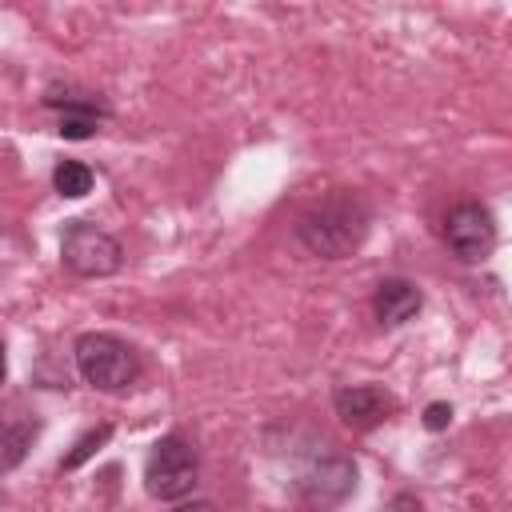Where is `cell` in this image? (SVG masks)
Wrapping results in <instances>:
<instances>
[{"label":"cell","mask_w":512,"mask_h":512,"mask_svg":"<svg viewBox=\"0 0 512 512\" xmlns=\"http://www.w3.org/2000/svg\"><path fill=\"white\" fill-rule=\"evenodd\" d=\"M368 224H372L368 200L352 188H336L300 216L296 236L308 252H316L324 260H344L364 244Z\"/></svg>","instance_id":"cell-1"},{"label":"cell","mask_w":512,"mask_h":512,"mask_svg":"<svg viewBox=\"0 0 512 512\" xmlns=\"http://www.w3.org/2000/svg\"><path fill=\"white\" fill-rule=\"evenodd\" d=\"M76 372L100 392H124L140 376V356L112 332H84L76 340Z\"/></svg>","instance_id":"cell-2"},{"label":"cell","mask_w":512,"mask_h":512,"mask_svg":"<svg viewBox=\"0 0 512 512\" xmlns=\"http://www.w3.org/2000/svg\"><path fill=\"white\" fill-rule=\"evenodd\" d=\"M200 460L184 436H160L144 460V488L156 500H184L196 488Z\"/></svg>","instance_id":"cell-3"},{"label":"cell","mask_w":512,"mask_h":512,"mask_svg":"<svg viewBox=\"0 0 512 512\" xmlns=\"http://www.w3.org/2000/svg\"><path fill=\"white\" fill-rule=\"evenodd\" d=\"M60 260L76 276H112L124 260V248L116 236H108L92 220H68V228L60 236Z\"/></svg>","instance_id":"cell-4"},{"label":"cell","mask_w":512,"mask_h":512,"mask_svg":"<svg viewBox=\"0 0 512 512\" xmlns=\"http://www.w3.org/2000/svg\"><path fill=\"white\" fill-rule=\"evenodd\" d=\"M356 492V464L348 456H324L296 480V500L308 512H332Z\"/></svg>","instance_id":"cell-5"},{"label":"cell","mask_w":512,"mask_h":512,"mask_svg":"<svg viewBox=\"0 0 512 512\" xmlns=\"http://www.w3.org/2000/svg\"><path fill=\"white\" fill-rule=\"evenodd\" d=\"M444 244L464 264L484 260L496 248V220H492V212L484 204H476V200H464V204L448 208V216H444Z\"/></svg>","instance_id":"cell-6"},{"label":"cell","mask_w":512,"mask_h":512,"mask_svg":"<svg viewBox=\"0 0 512 512\" xmlns=\"http://www.w3.org/2000/svg\"><path fill=\"white\" fill-rule=\"evenodd\" d=\"M44 104L48 108H56L60 112V136L64 140H88L92 132H96V124L108 116V108L100 104V96H92V92H80V88H72V84H52L48 92H44Z\"/></svg>","instance_id":"cell-7"},{"label":"cell","mask_w":512,"mask_h":512,"mask_svg":"<svg viewBox=\"0 0 512 512\" xmlns=\"http://www.w3.org/2000/svg\"><path fill=\"white\" fill-rule=\"evenodd\" d=\"M332 404L348 428H376L380 420H388L396 412L392 392H384L380 384H348L332 396Z\"/></svg>","instance_id":"cell-8"},{"label":"cell","mask_w":512,"mask_h":512,"mask_svg":"<svg viewBox=\"0 0 512 512\" xmlns=\"http://www.w3.org/2000/svg\"><path fill=\"white\" fill-rule=\"evenodd\" d=\"M420 304H424L420 288H416L412 280H404V276H388V280H380L376 292H372V312H376V320L388 324V328L408 324V320L420 312Z\"/></svg>","instance_id":"cell-9"},{"label":"cell","mask_w":512,"mask_h":512,"mask_svg":"<svg viewBox=\"0 0 512 512\" xmlns=\"http://www.w3.org/2000/svg\"><path fill=\"white\" fill-rule=\"evenodd\" d=\"M36 432H40L36 420H0V472H12L28 456Z\"/></svg>","instance_id":"cell-10"},{"label":"cell","mask_w":512,"mask_h":512,"mask_svg":"<svg viewBox=\"0 0 512 512\" xmlns=\"http://www.w3.org/2000/svg\"><path fill=\"white\" fill-rule=\"evenodd\" d=\"M92 168L88 164H80V160H60L56 164V172H52V188L64 196V200H80V196H88L92 192Z\"/></svg>","instance_id":"cell-11"},{"label":"cell","mask_w":512,"mask_h":512,"mask_svg":"<svg viewBox=\"0 0 512 512\" xmlns=\"http://www.w3.org/2000/svg\"><path fill=\"white\" fill-rule=\"evenodd\" d=\"M108 436H112V428H108V424H100V428H92V432H84V436H80V440L72 444V452H68L64 460H60V468H64V472H72V468H80V464H84V460H88V456H92V452H96V448H100V444H104Z\"/></svg>","instance_id":"cell-12"},{"label":"cell","mask_w":512,"mask_h":512,"mask_svg":"<svg viewBox=\"0 0 512 512\" xmlns=\"http://www.w3.org/2000/svg\"><path fill=\"white\" fill-rule=\"evenodd\" d=\"M448 420H452V404H444V400H436V404H428V408H424V424H428L432 432H440V428H448Z\"/></svg>","instance_id":"cell-13"},{"label":"cell","mask_w":512,"mask_h":512,"mask_svg":"<svg viewBox=\"0 0 512 512\" xmlns=\"http://www.w3.org/2000/svg\"><path fill=\"white\" fill-rule=\"evenodd\" d=\"M384 512H424V504H420L412 492H400V496H392V500L384 504Z\"/></svg>","instance_id":"cell-14"},{"label":"cell","mask_w":512,"mask_h":512,"mask_svg":"<svg viewBox=\"0 0 512 512\" xmlns=\"http://www.w3.org/2000/svg\"><path fill=\"white\" fill-rule=\"evenodd\" d=\"M172 512H216L208 500H192V504H180V508H172Z\"/></svg>","instance_id":"cell-15"},{"label":"cell","mask_w":512,"mask_h":512,"mask_svg":"<svg viewBox=\"0 0 512 512\" xmlns=\"http://www.w3.org/2000/svg\"><path fill=\"white\" fill-rule=\"evenodd\" d=\"M0 384H4V344H0Z\"/></svg>","instance_id":"cell-16"}]
</instances>
